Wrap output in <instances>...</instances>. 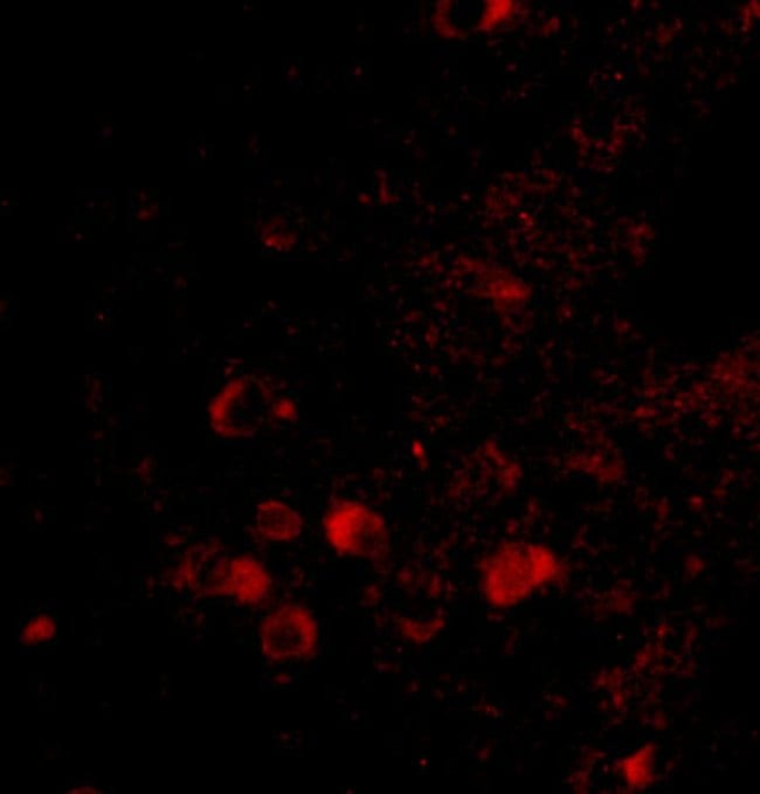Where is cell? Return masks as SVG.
Masks as SVG:
<instances>
[{
  "mask_svg": "<svg viewBox=\"0 0 760 794\" xmlns=\"http://www.w3.org/2000/svg\"><path fill=\"white\" fill-rule=\"evenodd\" d=\"M317 642V623L310 610L299 605L278 608L261 626L263 654L275 661L310 657Z\"/></svg>",
  "mask_w": 760,
  "mask_h": 794,
  "instance_id": "1",
  "label": "cell"
},
{
  "mask_svg": "<svg viewBox=\"0 0 760 794\" xmlns=\"http://www.w3.org/2000/svg\"><path fill=\"white\" fill-rule=\"evenodd\" d=\"M324 524L329 542L346 554L374 553L384 540L382 525L372 514L358 509L337 508Z\"/></svg>",
  "mask_w": 760,
  "mask_h": 794,
  "instance_id": "2",
  "label": "cell"
},
{
  "mask_svg": "<svg viewBox=\"0 0 760 794\" xmlns=\"http://www.w3.org/2000/svg\"><path fill=\"white\" fill-rule=\"evenodd\" d=\"M257 526L266 540L291 542L301 535L303 521L290 505L270 500L259 506Z\"/></svg>",
  "mask_w": 760,
  "mask_h": 794,
  "instance_id": "3",
  "label": "cell"
},
{
  "mask_svg": "<svg viewBox=\"0 0 760 794\" xmlns=\"http://www.w3.org/2000/svg\"><path fill=\"white\" fill-rule=\"evenodd\" d=\"M231 592L241 603L256 604L271 588V579L263 566L253 558L241 557L231 564Z\"/></svg>",
  "mask_w": 760,
  "mask_h": 794,
  "instance_id": "4",
  "label": "cell"
},
{
  "mask_svg": "<svg viewBox=\"0 0 760 794\" xmlns=\"http://www.w3.org/2000/svg\"><path fill=\"white\" fill-rule=\"evenodd\" d=\"M55 635V624L49 617H38L30 621L23 630L22 641L34 645L50 640Z\"/></svg>",
  "mask_w": 760,
  "mask_h": 794,
  "instance_id": "5",
  "label": "cell"
}]
</instances>
